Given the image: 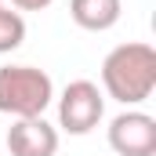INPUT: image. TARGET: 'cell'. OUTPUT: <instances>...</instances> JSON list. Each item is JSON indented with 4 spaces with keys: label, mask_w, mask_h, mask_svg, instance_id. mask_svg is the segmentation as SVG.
<instances>
[{
    "label": "cell",
    "mask_w": 156,
    "mask_h": 156,
    "mask_svg": "<svg viewBox=\"0 0 156 156\" xmlns=\"http://www.w3.org/2000/svg\"><path fill=\"white\" fill-rule=\"evenodd\" d=\"M102 87L120 105H142L156 91V47L131 40L120 44L102 62Z\"/></svg>",
    "instance_id": "obj_1"
},
{
    "label": "cell",
    "mask_w": 156,
    "mask_h": 156,
    "mask_svg": "<svg viewBox=\"0 0 156 156\" xmlns=\"http://www.w3.org/2000/svg\"><path fill=\"white\" fill-rule=\"evenodd\" d=\"M55 102V83L37 66H0V113L15 120L44 116Z\"/></svg>",
    "instance_id": "obj_2"
},
{
    "label": "cell",
    "mask_w": 156,
    "mask_h": 156,
    "mask_svg": "<svg viewBox=\"0 0 156 156\" xmlns=\"http://www.w3.org/2000/svg\"><path fill=\"white\" fill-rule=\"evenodd\" d=\"M105 116V94L91 80H73L58 94V127L69 134H91Z\"/></svg>",
    "instance_id": "obj_3"
},
{
    "label": "cell",
    "mask_w": 156,
    "mask_h": 156,
    "mask_svg": "<svg viewBox=\"0 0 156 156\" xmlns=\"http://www.w3.org/2000/svg\"><path fill=\"white\" fill-rule=\"evenodd\" d=\"M109 149L116 156H156V120L142 109H127L109 120Z\"/></svg>",
    "instance_id": "obj_4"
},
{
    "label": "cell",
    "mask_w": 156,
    "mask_h": 156,
    "mask_svg": "<svg viewBox=\"0 0 156 156\" xmlns=\"http://www.w3.org/2000/svg\"><path fill=\"white\" fill-rule=\"evenodd\" d=\"M7 153L11 156H55L58 153V127L44 116H26L7 127Z\"/></svg>",
    "instance_id": "obj_5"
},
{
    "label": "cell",
    "mask_w": 156,
    "mask_h": 156,
    "mask_svg": "<svg viewBox=\"0 0 156 156\" xmlns=\"http://www.w3.org/2000/svg\"><path fill=\"white\" fill-rule=\"evenodd\" d=\"M123 15L120 0H69V18L87 33H105L113 29Z\"/></svg>",
    "instance_id": "obj_6"
},
{
    "label": "cell",
    "mask_w": 156,
    "mask_h": 156,
    "mask_svg": "<svg viewBox=\"0 0 156 156\" xmlns=\"http://www.w3.org/2000/svg\"><path fill=\"white\" fill-rule=\"evenodd\" d=\"M22 40H26V18H22V11H11V7L0 4V55L18 51Z\"/></svg>",
    "instance_id": "obj_7"
},
{
    "label": "cell",
    "mask_w": 156,
    "mask_h": 156,
    "mask_svg": "<svg viewBox=\"0 0 156 156\" xmlns=\"http://www.w3.org/2000/svg\"><path fill=\"white\" fill-rule=\"evenodd\" d=\"M18 11H44V7H51L55 0H11Z\"/></svg>",
    "instance_id": "obj_8"
},
{
    "label": "cell",
    "mask_w": 156,
    "mask_h": 156,
    "mask_svg": "<svg viewBox=\"0 0 156 156\" xmlns=\"http://www.w3.org/2000/svg\"><path fill=\"white\" fill-rule=\"evenodd\" d=\"M0 4H4V0H0Z\"/></svg>",
    "instance_id": "obj_9"
}]
</instances>
